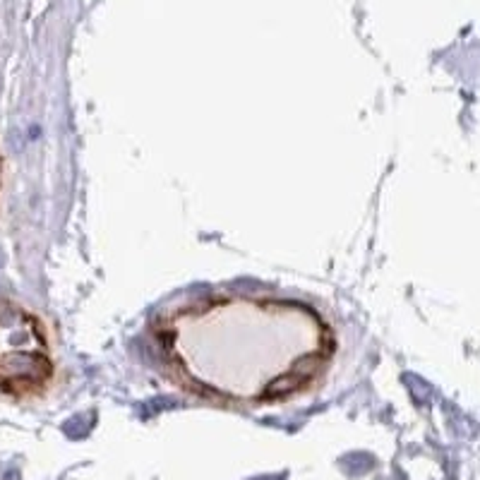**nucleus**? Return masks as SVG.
I'll list each match as a JSON object with an SVG mask.
<instances>
[{
  "mask_svg": "<svg viewBox=\"0 0 480 480\" xmlns=\"http://www.w3.org/2000/svg\"><path fill=\"white\" fill-rule=\"evenodd\" d=\"M156 341L171 375L219 401L267 403L293 396L327 370L334 334L298 300L221 295L169 312Z\"/></svg>",
  "mask_w": 480,
  "mask_h": 480,
  "instance_id": "f257e3e1",
  "label": "nucleus"
},
{
  "mask_svg": "<svg viewBox=\"0 0 480 480\" xmlns=\"http://www.w3.org/2000/svg\"><path fill=\"white\" fill-rule=\"evenodd\" d=\"M53 375L44 329L17 305L0 303V387L8 392H31Z\"/></svg>",
  "mask_w": 480,
  "mask_h": 480,
  "instance_id": "f03ea898",
  "label": "nucleus"
}]
</instances>
